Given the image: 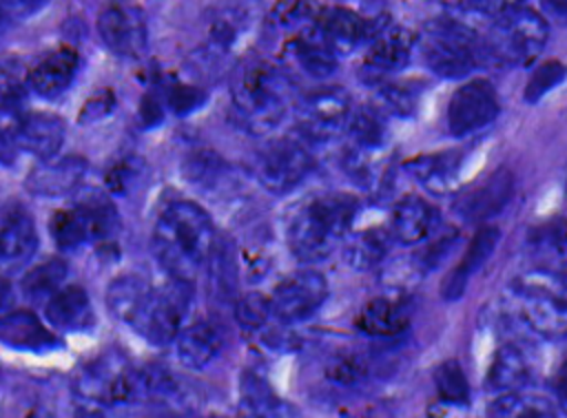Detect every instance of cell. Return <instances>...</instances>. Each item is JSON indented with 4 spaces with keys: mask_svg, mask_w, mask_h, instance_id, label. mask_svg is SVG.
I'll return each mask as SVG.
<instances>
[{
    "mask_svg": "<svg viewBox=\"0 0 567 418\" xmlns=\"http://www.w3.org/2000/svg\"><path fill=\"white\" fill-rule=\"evenodd\" d=\"M215 228L208 212L193 201L171 203L153 230V254L171 279L190 283L213 257Z\"/></svg>",
    "mask_w": 567,
    "mask_h": 418,
    "instance_id": "6da1fadb",
    "label": "cell"
},
{
    "mask_svg": "<svg viewBox=\"0 0 567 418\" xmlns=\"http://www.w3.org/2000/svg\"><path fill=\"white\" fill-rule=\"evenodd\" d=\"M359 212V199L350 192H323L306 201L288 223V248L301 263L326 259L348 234Z\"/></svg>",
    "mask_w": 567,
    "mask_h": 418,
    "instance_id": "7a4b0ae2",
    "label": "cell"
},
{
    "mask_svg": "<svg viewBox=\"0 0 567 418\" xmlns=\"http://www.w3.org/2000/svg\"><path fill=\"white\" fill-rule=\"evenodd\" d=\"M288 80L270 62H252L235 80L233 102L237 117L252 135H266L281 122L288 108Z\"/></svg>",
    "mask_w": 567,
    "mask_h": 418,
    "instance_id": "3957f363",
    "label": "cell"
},
{
    "mask_svg": "<svg viewBox=\"0 0 567 418\" xmlns=\"http://www.w3.org/2000/svg\"><path fill=\"white\" fill-rule=\"evenodd\" d=\"M549 38L547 20L534 9L516 7L492 24L481 53L501 69H516L534 62Z\"/></svg>",
    "mask_w": 567,
    "mask_h": 418,
    "instance_id": "277c9868",
    "label": "cell"
},
{
    "mask_svg": "<svg viewBox=\"0 0 567 418\" xmlns=\"http://www.w3.org/2000/svg\"><path fill=\"white\" fill-rule=\"evenodd\" d=\"M421 53L432 73L445 80H461L474 71L481 46L474 31L463 22L434 18L423 29Z\"/></svg>",
    "mask_w": 567,
    "mask_h": 418,
    "instance_id": "5b68a950",
    "label": "cell"
},
{
    "mask_svg": "<svg viewBox=\"0 0 567 418\" xmlns=\"http://www.w3.org/2000/svg\"><path fill=\"white\" fill-rule=\"evenodd\" d=\"M75 391L97 405H124L144 400L142 369H135L122 354L102 352L75 376Z\"/></svg>",
    "mask_w": 567,
    "mask_h": 418,
    "instance_id": "8992f818",
    "label": "cell"
},
{
    "mask_svg": "<svg viewBox=\"0 0 567 418\" xmlns=\"http://www.w3.org/2000/svg\"><path fill=\"white\" fill-rule=\"evenodd\" d=\"M193 290L190 283L171 279L157 290H151L142 312L133 321V327L142 338L153 345L173 343L179 330L184 327V318L190 310Z\"/></svg>",
    "mask_w": 567,
    "mask_h": 418,
    "instance_id": "52a82bcc",
    "label": "cell"
},
{
    "mask_svg": "<svg viewBox=\"0 0 567 418\" xmlns=\"http://www.w3.org/2000/svg\"><path fill=\"white\" fill-rule=\"evenodd\" d=\"M312 159L308 150L288 137L266 144L255 159V175L259 184L272 195H286L295 190L310 173Z\"/></svg>",
    "mask_w": 567,
    "mask_h": 418,
    "instance_id": "ba28073f",
    "label": "cell"
},
{
    "mask_svg": "<svg viewBox=\"0 0 567 418\" xmlns=\"http://www.w3.org/2000/svg\"><path fill=\"white\" fill-rule=\"evenodd\" d=\"M516 307L520 318L545 338L567 336V290L556 281L520 283L516 290Z\"/></svg>",
    "mask_w": 567,
    "mask_h": 418,
    "instance_id": "9c48e42d",
    "label": "cell"
},
{
    "mask_svg": "<svg viewBox=\"0 0 567 418\" xmlns=\"http://www.w3.org/2000/svg\"><path fill=\"white\" fill-rule=\"evenodd\" d=\"M328 299V283L319 270L303 268L288 274L270 296V312L284 325L301 323L317 314Z\"/></svg>",
    "mask_w": 567,
    "mask_h": 418,
    "instance_id": "30bf717a",
    "label": "cell"
},
{
    "mask_svg": "<svg viewBox=\"0 0 567 418\" xmlns=\"http://www.w3.org/2000/svg\"><path fill=\"white\" fill-rule=\"evenodd\" d=\"M498 95L487 80H470L461 84L447 102V128L454 137L472 135L489 126L498 115Z\"/></svg>",
    "mask_w": 567,
    "mask_h": 418,
    "instance_id": "8fae6325",
    "label": "cell"
},
{
    "mask_svg": "<svg viewBox=\"0 0 567 418\" xmlns=\"http://www.w3.org/2000/svg\"><path fill=\"white\" fill-rule=\"evenodd\" d=\"M350 97L339 86H321L308 93L299 104L301 133L312 142H328L346 130Z\"/></svg>",
    "mask_w": 567,
    "mask_h": 418,
    "instance_id": "7c38bea8",
    "label": "cell"
},
{
    "mask_svg": "<svg viewBox=\"0 0 567 418\" xmlns=\"http://www.w3.org/2000/svg\"><path fill=\"white\" fill-rule=\"evenodd\" d=\"M412 46L414 35L408 29L388 22L368 42V53L361 62V77L365 82L381 84L388 75L403 71L412 58Z\"/></svg>",
    "mask_w": 567,
    "mask_h": 418,
    "instance_id": "4fadbf2b",
    "label": "cell"
},
{
    "mask_svg": "<svg viewBox=\"0 0 567 418\" xmlns=\"http://www.w3.org/2000/svg\"><path fill=\"white\" fill-rule=\"evenodd\" d=\"M97 31L109 51L120 58H137L146 49V24L140 9L113 4L97 18Z\"/></svg>",
    "mask_w": 567,
    "mask_h": 418,
    "instance_id": "5bb4252c",
    "label": "cell"
},
{
    "mask_svg": "<svg viewBox=\"0 0 567 418\" xmlns=\"http://www.w3.org/2000/svg\"><path fill=\"white\" fill-rule=\"evenodd\" d=\"M514 195V177L507 168L494 170L456 199V212L472 223H483L505 210Z\"/></svg>",
    "mask_w": 567,
    "mask_h": 418,
    "instance_id": "9a60e30c",
    "label": "cell"
},
{
    "mask_svg": "<svg viewBox=\"0 0 567 418\" xmlns=\"http://www.w3.org/2000/svg\"><path fill=\"white\" fill-rule=\"evenodd\" d=\"M439 228V210L419 195H405L396 201L390 217L392 239L414 245L425 241Z\"/></svg>",
    "mask_w": 567,
    "mask_h": 418,
    "instance_id": "2e32d148",
    "label": "cell"
},
{
    "mask_svg": "<svg viewBox=\"0 0 567 418\" xmlns=\"http://www.w3.org/2000/svg\"><path fill=\"white\" fill-rule=\"evenodd\" d=\"M319 33L337 58L350 55L370 40V22L352 9L330 7L321 13Z\"/></svg>",
    "mask_w": 567,
    "mask_h": 418,
    "instance_id": "e0dca14e",
    "label": "cell"
},
{
    "mask_svg": "<svg viewBox=\"0 0 567 418\" xmlns=\"http://www.w3.org/2000/svg\"><path fill=\"white\" fill-rule=\"evenodd\" d=\"M86 161L78 155H69V157H53L47 161H40V166H35L29 177H27V188L33 195H42V197H62L73 192L84 175H86Z\"/></svg>",
    "mask_w": 567,
    "mask_h": 418,
    "instance_id": "ac0fdd59",
    "label": "cell"
},
{
    "mask_svg": "<svg viewBox=\"0 0 567 418\" xmlns=\"http://www.w3.org/2000/svg\"><path fill=\"white\" fill-rule=\"evenodd\" d=\"M501 241V230L487 223H481V228L474 232L463 259L458 261V265L445 276L441 294L445 301H456L463 296L470 276L494 254L496 245Z\"/></svg>",
    "mask_w": 567,
    "mask_h": 418,
    "instance_id": "d6986e66",
    "label": "cell"
},
{
    "mask_svg": "<svg viewBox=\"0 0 567 418\" xmlns=\"http://www.w3.org/2000/svg\"><path fill=\"white\" fill-rule=\"evenodd\" d=\"M78 64H80V58H78V51L71 49V46H62V49H55L51 53H47L31 71H29V86L35 95L40 97H58L60 93H64L75 73H78Z\"/></svg>",
    "mask_w": 567,
    "mask_h": 418,
    "instance_id": "ffe728a7",
    "label": "cell"
},
{
    "mask_svg": "<svg viewBox=\"0 0 567 418\" xmlns=\"http://www.w3.org/2000/svg\"><path fill=\"white\" fill-rule=\"evenodd\" d=\"M13 142L40 161L53 159L64 144V122L51 113H27Z\"/></svg>",
    "mask_w": 567,
    "mask_h": 418,
    "instance_id": "44dd1931",
    "label": "cell"
},
{
    "mask_svg": "<svg viewBox=\"0 0 567 418\" xmlns=\"http://www.w3.org/2000/svg\"><path fill=\"white\" fill-rule=\"evenodd\" d=\"M224 336L210 321H195L179 330L175 336L177 360L188 369H204L221 352Z\"/></svg>",
    "mask_w": 567,
    "mask_h": 418,
    "instance_id": "7402d4cb",
    "label": "cell"
},
{
    "mask_svg": "<svg viewBox=\"0 0 567 418\" xmlns=\"http://www.w3.org/2000/svg\"><path fill=\"white\" fill-rule=\"evenodd\" d=\"M44 314L58 332L66 334L84 332L93 325V305L80 285H62L44 303Z\"/></svg>",
    "mask_w": 567,
    "mask_h": 418,
    "instance_id": "603a6c76",
    "label": "cell"
},
{
    "mask_svg": "<svg viewBox=\"0 0 567 418\" xmlns=\"http://www.w3.org/2000/svg\"><path fill=\"white\" fill-rule=\"evenodd\" d=\"M405 173L434 195H445L454 188L461 170V153L441 150L430 155H416L403 164Z\"/></svg>",
    "mask_w": 567,
    "mask_h": 418,
    "instance_id": "cb8c5ba5",
    "label": "cell"
},
{
    "mask_svg": "<svg viewBox=\"0 0 567 418\" xmlns=\"http://www.w3.org/2000/svg\"><path fill=\"white\" fill-rule=\"evenodd\" d=\"M38 245V232L33 219L16 208L0 221V263L4 268H20L27 263Z\"/></svg>",
    "mask_w": 567,
    "mask_h": 418,
    "instance_id": "d4e9b609",
    "label": "cell"
},
{
    "mask_svg": "<svg viewBox=\"0 0 567 418\" xmlns=\"http://www.w3.org/2000/svg\"><path fill=\"white\" fill-rule=\"evenodd\" d=\"M408 323H410L408 305L399 299H388V296H377L368 301L354 318L357 330L372 338L399 336L408 327Z\"/></svg>",
    "mask_w": 567,
    "mask_h": 418,
    "instance_id": "484cf974",
    "label": "cell"
},
{
    "mask_svg": "<svg viewBox=\"0 0 567 418\" xmlns=\"http://www.w3.org/2000/svg\"><path fill=\"white\" fill-rule=\"evenodd\" d=\"M0 341L13 349L24 352H47L58 345L53 332L47 330L44 323L27 310L7 312L0 316Z\"/></svg>",
    "mask_w": 567,
    "mask_h": 418,
    "instance_id": "4316f807",
    "label": "cell"
},
{
    "mask_svg": "<svg viewBox=\"0 0 567 418\" xmlns=\"http://www.w3.org/2000/svg\"><path fill=\"white\" fill-rule=\"evenodd\" d=\"M532 380V363L518 345H503L494 352L487 374L485 389L494 394H505L525 387Z\"/></svg>",
    "mask_w": 567,
    "mask_h": 418,
    "instance_id": "83f0119b",
    "label": "cell"
},
{
    "mask_svg": "<svg viewBox=\"0 0 567 418\" xmlns=\"http://www.w3.org/2000/svg\"><path fill=\"white\" fill-rule=\"evenodd\" d=\"M237 418H295V409L261 376L244 374Z\"/></svg>",
    "mask_w": 567,
    "mask_h": 418,
    "instance_id": "f1b7e54d",
    "label": "cell"
},
{
    "mask_svg": "<svg viewBox=\"0 0 567 418\" xmlns=\"http://www.w3.org/2000/svg\"><path fill=\"white\" fill-rule=\"evenodd\" d=\"M390 243H392V234L388 228L370 226L346 239L343 259L352 270L370 272L385 261L390 252Z\"/></svg>",
    "mask_w": 567,
    "mask_h": 418,
    "instance_id": "f546056e",
    "label": "cell"
},
{
    "mask_svg": "<svg viewBox=\"0 0 567 418\" xmlns=\"http://www.w3.org/2000/svg\"><path fill=\"white\" fill-rule=\"evenodd\" d=\"M558 405L538 391L532 389H514L498 394L489 407L487 416L489 418H556L558 416Z\"/></svg>",
    "mask_w": 567,
    "mask_h": 418,
    "instance_id": "4dcf8cb0",
    "label": "cell"
},
{
    "mask_svg": "<svg viewBox=\"0 0 567 418\" xmlns=\"http://www.w3.org/2000/svg\"><path fill=\"white\" fill-rule=\"evenodd\" d=\"M286 49L292 58V62L310 77L315 80H326L334 73L337 69V55L328 49V44L323 42L319 29L290 38L286 42Z\"/></svg>",
    "mask_w": 567,
    "mask_h": 418,
    "instance_id": "1f68e13d",
    "label": "cell"
},
{
    "mask_svg": "<svg viewBox=\"0 0 567 418\" xmlns=\"http://www.w3.org/2000/svg\"><path fill=\"white\" fill-rule=\"evenodd\" d=\"M151 290L153 288L144 279H140L135 274H124V276L113 279L111 285L106 288V303L120 321L133 325V321L142 312L146 299L151 296Z\"/></svg>",
    "mask_w": 567,
    "mask_h": 418,
    "instance_id": "d6a6232c",
    "label": "cell"
},
{
    "mask_svg": "<svg viewBox=\"0 0 567 418\" xmlns=\"http://www.w3.org/2000/svg\"><path fill=\"white\" fill-rule=\"evenodd\" d=\"M321 13L323 9L317 0H279L270 13V22L290 40L319 29Z\"/></svg>",
    "mask_w": 567,
    "mask_h": 418,
    "instance_id": "836d02e7",
    "label": "cell"
},
{
    "mask_svg": "<svg viewBox=\"0 0 567 418\" xmlns=\"http://www.w3.org/2000/svg\"><path fill=\"white\" fill-rule=\"evenodd\" d=\"M346 133L354 150L370 153V155L381 150L388 142V126L383 122L381 111H377L374 106L350 111L346 122Z\"/></svg>",
    "mask_w": 567,
    "mask_h": 418,
    "instance_id": "e575fe53",
    "label": "cell"
},
{
    "mask_svg": "<svg viewBox=\"0 0 567 418\" xmlns=\"http://www.w3.org/2000/svg\"><path fill=\"white\" fill-rule=\"evenodd\" d=\"M246 27H248V13H246L244 7L226 9L210 24L208 40H206V51L213 58L228 55L235 49V44L239 42V38L244 35Z\"/></svg>",
    "mask_w": 567,
    "mask_h": 418,
    "instance_id": "d590c367",
    "label": "cell"
},
{
    "mask_svg": "<svg viewBox=\"0 0 567 418\" xmlns=\"http://www.w3.org/2000/svg\"><path fill=\"white\" fill-rule=\"evenodd\" d=\"M66 265L58 259L42 261L40 265L31 268L22 279V294L31 301H49L64 283Z\"/></svg>",
    "mask_w": 567,
    "mask_h": 418,
    "instance_id": "8d00e7d4",
    "label": "cell"
},
{
    "mask_svg": "<svg viewBox=\"0 0 567 418\" xmlns=\"http://www.w3.org/2000/svg\"><path fill=\"white\" fill-rule=\"evenodd\" d=\"M84 221H86V228H89V234H91V241H97V239H104L109 237L115 228H117V215H115V208L111 206V201L97 192V190H91L86 192L78 206H75Z\"/></svg>",
    "mask_w": 567,
    "mask_h": 418,
    "instance_id": "74e56055",
    "label": "cell"
},
{
    "mask_svg": "<svg viewBox=\"0 0 567 418\" xmlns=\"http://www.w3.org/2000/svg\"><path fill=\"white\" fill-rule=\"evenodd\" d=\"M434 387L439 398L445 405H454V407H465L472 398L470 394V383L467 376L463 372V367L458 365V360H445L436 367L434 372Z\"/></svg>",
    "mask_w": 567,
    "mask_h": 418,
    "instance_id": "f35d334b",
    "label": "cell"
},
{
    "mask_svg": "<svg viewBox=\"0 0 567 418\" xmlns=\"http://www.w3.org/2000/svg\"><path fill=\"white\" fill-rule=\"evenodd\" d=\"M49 228H51V237H53V241L58 243L60 250H75L82 243L91 241L86 221H84V217H82V212L78 208L58 210L51 217Z\"/></svg>",
    "mask_w": 567,
    "mask_h": 418,
    "instance_id": "ab89813d",
    "label": "cell"
},
{
    "mask_svg": "<svg viewBox=\"0 0 567 418\" xmlns=\"http://www.w3.org/2000/svg\"><path fill=\"white\" fill-rule=\"evenodd\" d=\"M377 111L394 115V117H410L416 111V93L408 84H390L381 82L377 91Z\"/></svg>",
    "mask_w": 567,
    "mask_h": 418,
    "instance_id": "60d3db41",
    "label": "cell"
},
{
    "mask_svg": "<svg viewBox=\"0 0 567 418\" xmlns=\"http://www.w3.org/2000/svg\"><path fill=\"white\" fill-rule=\"evenodd\" d=\"M567 75V66L558 60H549V62H543L529 77L527 86H525V102L527 104H536L538 100H543L551 88H556Z\"/></svg>",
    "mask_w": 567,
    "mask_h": 418,
    "instance_id": "b9f144b4",
    "label": "cell"
},
{
    "mask_svg": "<svg viewBox=\"0 0 567 418\" xmlns=\"http://www.w3.org/2000/svg\"><path fill=\"white\" fill-rule=\"evenodd\" d=\"M270 316V299H266L259 292L244 294L241 299L235 301V318L244 330H259L266 325Z\"/></svg>",
    "mask_w": 567,
    "mask_h": 418,
    "instance_id": "7bdbcfd3",
    "label": "cell"
},
{
    "mask_svg": "<svg viewBox=\"0 0 567 418\" xmlns=\"http://www.w3.org/2000/svg\"><path fill=\"white\" fill-rule=\"evenodd\" d=\"M166 102L177 115H188L206 102V91L193 84H173L166 93Z\"/></svg>",
    "mask_w": 567,
    "mask_h": 418,
    "instance_id": "ee69618b",
    "label": "cell"
},
{
    "mask_svg": "<svg viewBox=\"0 0 567 418\" xmlns=\"http://www.w3.org/2000/svg\"><path fill=\"white\" fill-rule=\"evenodd\" d=\"M538 245L554 254H567V219L556 217L545 226H540Z\"/></svg>",
    "mask_w": 567,
    "mask_h": 418,
    "instance_id": "f6af8a7d",
    "label": "cell"
},
{
    "mask_svg": "<svg viewBox=\"0 0 567 418\" xmlns=\"http://www.w3.org/2000/svg\"><path fill=\"white\" fill-rule=\"evenodd\" d=\"M326 374L339 385H354L365 376V365L357 356H339L330 363Z\"/></svg>",
    "mask_w": 567,
    "mask_h": 418,
    "instance_id": "bcb514c9",
    "label": "cell"
},
{
    "mask_svg": "<svg viewBox=\"0 0 567 418\" xmlns=\"http://www.w3.org/2000/svg\"><path fill=\"white\" fill-rule=\"evenodd\" d=\"M470 9L485 13V15H503L516 7H520L523 0H463Z\"/></svg>",
    "mask_w": 567,
    "mask_h": 418,
    "instance_id": "7dc6e473",
    "label": "cell"
},
{
    "mask_svg": "<svg viewBox=\"0 0 567 418\" xmlns=\"http://www.w3.org/2000/svg\"><path fill=\"white\" fill-rule=\"evenodd\" d=\"M551 389H554V403L567 414V356L563 358V363L554 374Z\"/></svg>",
    "mask_w": 567,
    "mask_h": 418,
    "instance_id": "c3c4849f",
    "label": "cell"
},
{
    "mask_svg": "<svg viewBox=\"0 0 567 418\" xmlns=\"http://www.w3.org/2000/svg\"><path fill=\"white\" fill-rule=\"evenodd\" d=\"M47 0H0V7L9 11L13 18H29L42 9Z\"/></svg>",
    "mask_w": 567,
    "mask_h": 418,
    "instance_id": "681fc988",
    "label": "cell"
},
{
    "mask_svg": "<svg viewBox=\"0 0 567 418\" xmlns=\"http://www.w3.org/2000/svg\"><path fill=\"white\" fill-rule=\"evenodd\" d=\"M543 11L558 24H567V0H540Z\"/></svg>",
    "mask_w": 567,
    "mask_h": 418,
    "instance_id": "f907efd6",
    "label": "cell"
},
{
    "mask_svg": "<svg viewBox=\"0 0 567 418\" xmlns=\"http://www.w3.org/2000/svg\"><path fill=\"white\" fill-rule=\"evenodd\" d=\"M9 301H11V288H9V283L0 276V312H4V307L9 305Z\"/></svg>",
    "mask_w": 567,
    "mask_h": 418,
    "instance_id": "816d5d0a",
    "label": "cell"
},
{
    "mask_svg": "<svg viewBox=\"0 0 567 418\" xmlns=\"http://www.w3.org/2000/svg\"><path fill=\"white\" fill-rule=\"evenodd\" d=\"M556 281L560 283V288L567 290V261L558 268V274H556Z\"/></svg>",
    "mask_w": 567,
    "mask_h": 418,
    "instance_id": "f5cc1de1",
    "label": "cell"
},
{
    "mask_svg": "<svg viewBox=\"0 0 567 418\" xmlns=\"http://www.w3.org/2000/svg\"><path fill=\"white\" fill-rule=\"evenodd\" d=\"M0 20H2V7H0Z\"/></svg>",
    "mask_w": 567,
    "mask_h": 418,
    "instance_id": "db71d44e",
    "label": "cell"
},
{
    "mask_svg": "<svg viewBox=\"0 0 567 418\" xmlns=\"http://www.w3.org/2000/svg\"><path fill=\"white\" fill-rule=\"evenodd\" d=\"M213 418H221V416H213Z\"/></svg>",
    "mask_w": 567,
    "mask_h": 418,
    "instance_id": "11a10c76",
    "label": "cell"
}]
</instances>
